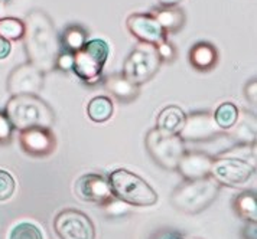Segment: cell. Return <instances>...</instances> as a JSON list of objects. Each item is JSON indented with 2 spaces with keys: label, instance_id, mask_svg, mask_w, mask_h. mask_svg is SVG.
Masks as SVG:
<instances>
[{
  "label": "cell",
  "instance_id": "6da1fadb",
  "mask_svg": "<svg viewBox=\"0 0 257 239\" xmlns=\"http://www.w3.org/2000/svg\"><path fill=\"white\" fill-rule=\"evenodd\" d=\"M25 22V51L29 58L28 62L34 64L39 71L48 74L55 69V59L61 45L52 19L44 11L28 13Z\"/></svg>",
  "mask_w": 257,
  "mask_h": 239
},
{
  "label": "cell",
  "instance_id": "7a4b0ae2",
  "mask_svg": "<svg viewBox=\"0 0 257 239\" xmlns=\"http://www.w3.org/2000/svg\"><path fill=\"white\" fill-rule=\"evenodd\" d=\"M15 130H26L31 127L51 128L55 123L54 110L41 97L32 94L12 95L5 107Z\"/></svg>",
  "mask_w": 257,
  "mask_h": 239
},
{
  "label": "cell",
  "instance_id": "3957f363",
  "mask_svg": "<svg viewBox=\"0 0 257 239\" xmlns=\"http://www.w3.org/2000/svg\"><path fill=\"white\" fill-rule=\"evenodd\" d=\"M220 187L211 176L197 180H184L171 194V203L184 213L197 215L215 202Z\"/></svg>",
  "mask_w": 257,
  "mask_h": 239
},
{
  "label": "cell",
  "instance_id": "277c9868",
  "mask_svg": "<svg viewBox=\"0 0 257 239\" xmlns=\"http://www.w3.org/2000/svg\"><path fill=\"white\" fill-rule=\"evenodd\" d=\"M108 183L114 197L128 206H153L158 203L159 196L152 186L142 179L139 174L126 169H117L108 176Z\"/></svg>",
  "mask_w": 257,
  "mask_h": 239
},
{
  "label": "cell",
  "instance_id": "5b68a950",
  "mask_svg": "<svg viewBox=\"0 0 257 239\" xmlns=\"http://www.w3.org/2000/svg\"><path fill=\"white\" fill-rule=\"evenodd\" d=\"M110 55V46L104 39L87 41L80 51L74 54L72 71L87 85H95L103 80V71Z\"/></svg>",
  "mask_w": 257,
  "mask_h": 239
},
{
  "label": "cell",
  "instance_id": "8992f818",
  "mask_svg": "<svg viewBox=\"0 0 257 239\" xmlns=\"http://www.w3.org/2000/svg\"><path fill=\"white\" fill-rule=\"evenodd\" d=\"M145 144L151 157L166 170H175L178 161L187 150L185 141L178 134L165 133L156 127L146 134Z\"/></svg>",
  "mask_w": 257,
  "mask_h": 239
},
{
  "label": "cell",
  "instance_id": "52a82bcc",
  "mask_svg": "<svg viewBox=\"0 0 257 239\" xmlns=\"http://www.w3.org/2000/svg\"><path fill=\"white\" fill-rule=\"evenodd\" d=\"M161 64L162 62L158 55L156 46L149 44H139L126 58L121 74L127 80L141 87L158 74Z\"/></svg>",
  "mask_w": 257,
  "mask_h": 239
},
{
  "label": "cell",
  "instance_id": "ba28073f",
  "mask_svg": "<svg viewBox=\"0 0 257 239\" xmlns=\"http://www.w3.org/2000/svg\"><path fill=\"white\" fill-rule=\"evenodd\" d=\"M254 173V163H250L247 159H241L237 156L222 154L220 157H214L210 176L220 186L238 187L250 182Z\"/></svg>",
  "mask_w": 257,
  "mask_h": 239
},
{
  "label": "cell",
  "instance_id": "9c48e42d",
  "mask_svg": "<svg viewBox=\"0 0 257 239\" xmlns=\"http://www.w3.org/2000/svg\"><path fill=\"white\" fill-rule=\"evenodd\" d=\"M54 229L59 239H95L93 220L77 209L61 210L54 220Z\"/></svg>",
  "mask_w": 257,
  "mask_h": 239
},
{
  "label": "cell",
  "instance_id": "30bf717a",
  "mask_svg": "<svg viewBox=\"0 0 257 239\" xmlns=\"http://www.w3.org/2000/svg\"><path fill=\"white\" fill-rule=\"evenodd\" d=\"M44 78L45 74L36 68L34 64L25 62L12 69L9 74L6 87L11 95H21V94H32L38 95V92L44 88Z\"/></svg>",
  "mask_w": 257,
  "mask_h": 239
},
{
  "label": "cell",
  "instance_id": "8fae6325",
  "mask_svg": "<svg viewBox=\"0 0 257 239\" xmlns=\"http://www.w3.org/2000/svg\"><path fill=\"white\" fill-rule=\"evenodd\" d=\"M225 134L215 124L210 111H195L187 114L185 124L178 133L182 141H210Z\"/></svg>",
  "mask_w": 257,
  "mask_h": 239
},
{
  "label": "cell",
  "instance_id": "7c38bea8",
  "mask_svg": "<svg viewBox=\"0 0 257 239\" xmlns=\"http://www.w3.org/2000/svg\"><path fill=\"white\" fill-rule=\"evenodd\" d=\"M19 146L28 156L47 157L55 151L57 140L51 128L31 127L19 131Z\"/></svg>",
  "mask_w": 257,
  "mask_h": 239
},
{
  "label": "cell",
  "instance_id": "4fadbf2b",
  "mask_svg": "<svg viewBox=\"0 0 257 239\" xmlns=\"http://www.w3.org/2000/svg\"><path fill=\"white\" fill-rule=\"evenodd\" d=\"M127 31L133 35L141 44L158 46L165 39H168V35L165 34L162 26L156 21L151 12L148 13H133L126 21Z\"/></svg>",
  "mask_w": 257,
  "mask_h": 239
},
{
  "label": "cell",
  "instance_id": "5bb4252c",
  "mask_svg": "<svg viewBox=\"0 0 257 239\" xmlns=\"http://www.w3.org/2000/svg\"><path fill=\"white\" fill-rule=\"evenodd\" d=\"M75 193L84 202L104 206L114 196L108 179L98 173H85L75 182Z\"/></svg>",
  "mask_w": 257,
  "mask_h": 239
},
{
  "label": "cell",
  "instance_id": "9a60e30c",
  "mask_svg": "<svg viewBox=\"0 0 257 239\" xmlns=\"http://www.w3.org/2000/svg\"><path fill=\"white\" fill-rule=\"evenodd\" d=\"M214 157L204 151H187L178 161L175 170L184 177V180H197L208 177Z\"/></svg>",
  "mask_w": 257,
  "mask_h": 239
},
{
  "label": "cell",
  "instance_id": "2e32d148",
  "mask_svg": "<svg viewBox=\"0 0 257 239\" xmlns=\"http://www.w3.org/2000/svg\"><path fill=\"white\" fill-rule=\"evenodd\" d=\"M231 138L235 146H256L257 140V118L250 111H241L237 123L225 133Z\"/></svg>",
  "mask_w": 257,
  "mask_h": 239
},
{
  "label": "cell",
  "instance_id": "e0dca14e",
  "mask_svg": "<svg viewBox=\"0 0 257 239\" xmlns=\"http://www.w3.org/2000/svg\"><path fill=\"white\" fill-rule=\"evenodd\" d=\"M105 90L111 92L120 103H132L139 97L141 87L127 80L123 74H113L103 80Z\"/></svg>",
  "mask_w": 257,
  "mask_h": 239
},
{
  "label": "cell",
  "instance_id": "ac0fdd59",
  "mask_svg": "<svg viewBox=\"0 0 257 239\" xmlns=\"http://www.w3.org/2000/svg\"><path fill=\"white\" fill-rule=\"evenodd\" d=\"M153 16L162 26L165 34H176L179 32L185 25V13L178 6H158L152 9Z\"/></svg>",
  "mask_w": 257,
  "mask_h": 239
},
{
  "label": "cell",
  "instance_id": "d6986e66",
  "mask_svg": "<svg viewBox=\"0 0 257 239\" xmlns=\"http://www.w3.org/2000/svg\"><path fill=\"white\" fill-rule=\"evenodd\" d=\"M218 62V52L210 42H198L189 51V64L201 72L210 71Z\"/></svg>",
  "mask_w": 257,
  "mask_h": 239
},
{
  "label": "cell",
  "instance_id": "ffe728a7",
  "mask_svg": "<svg viewBox=\"0 0 257 239\" xmlns=\"http://www.w3.org/2000/svg\"><path fill=\"white\" fill-rule=\"evenodd\" d=\"M187 114L178 105H168L156 117V128L162 130L165 133L178 134L181 128L185 124Z\"/></svg>",
  "mask_w": 257,
  "mask_h": 239
},
{
  "label": "cell",
  "instance_id": "44dd1931",
  "mask_svg": "<svg viewBox=\"0 0 257 239\" xmlns=\"http://www.w3.org/2000/svg\"><path fill=\"white\" fill-rule=\"evenodd\" d=\"M58 38L61 49L75 54L88 41V34L81 25L72 23V25H68L67 28H64L62 34L59 35Z\"/></svg>",
  "mask_w": 257,
  "mask_h": 239
},
{
  "label": "cell",
  "instance_id": "7402d4cb",
  "mask_svg": "<svg viewBox=\"0 0 257 239\" xmlns=\"http://www.w3.org/2000/svg\"><path fill=\"white\" fill-rule=\"evenodd\" d=\"M235 213L247 222H257V196L253 190H244L233 199Z\"/></svg>",
  "mask_w": 257,
  "mask_h": 239
},
{
  "label": "cell",
  "instance_id": "603a6c76",
  "mask_svg": "<svg viewBox=\"0 0 257 239\" xmlns=\"http://www.w3.org/2000/svg\"><path fill=\"white\" fill-rule=\"evenodd\" d=\"M114 113V105L113 101L104 97V95H98L90 100V103L87 105V115L88 118L94 123H105L111 118V115Z\"/></svg>",
  "mask_w": 257,
  "mask_h": 239
},
{
  "label": "cell",
  "instance_id": "cb8c5ba5",
  "mask_svg": "<svg viewBox=\"0 0 257 239\" xmlns=\"http://www.w3.org/2000/svg\"><path fill=\"white\" fill-rule=\"evenodd\" d=\"M238 115H240V108H238L234 103L227 101V103L220 104V105L215 108L212 117H214L215 124L218 125V128H220L221 131H224V133H227V131L237 123Z\"/></svg>",
  "mask_w": 257,
  "mask_h": 239
},
{
  "label": "cell",
  "instance_id": "d4e9b609",
  "mask_svg": "<svg viewBox=\"0 0 257 239\" xmlns=\"http://www.w3.org/2000/svg\"><path fill=\"white\" fill-rule=\"evenodd\" d=\"M25 35V22L18 18H3L0 19V36L8 41H21Z\"/></svg>",
  "mask_w": 257,
  "mask_h": 239
},
{
  "label": "cell",
  "instance_id": "484cf974",
  "mask_svg": "<svg viewBox=\"0 0 257 239\" xmlns=\"http://www.w3.org/2000/svg\"><path fill=\"white\" fill-rule=\"evenodd\" d=\"M9 239H44V233L35 223L21 222L11 230Z\"/></svg>",
  "mask_w": 257,
  "mask_h": 239
},
{
  "label": "cell",
  "instance_id": "4316f807",
  "mask_svg": "<svg viewBox=\"0 0 257 239\" xmlns=\"http://www.w3.org/2000/svg\"><path fill=\"white\" fill-rule=\"evenodd\" d=\"M15 190H16L15 177L8 170L0 169V202L9 200L15 194Z\"/></svg>",
  "mask_w": 257,
  "mask_h": 239
},
{
  "label": "cell",
  "instance_id": "83f0119b",
  "mask_svg": "<svg viewBox=\"0 0 257 239\" xmlns=\"http://www.w3.org/2000/svg\"><path fill=\"white\" fill-rule=\"evenodd\" d=\"M13 130H15V128H13L9 117L5 113V110H3V111L0 110V144H2V146L9 144V143L12 141Z\"/></svg>",
  "mask_w": 257,
  "mask_h": 239
},
{
  "label": "cell",
  "instance_id": "f1b7e54d",
  "mask_svg": "<svg viewBox=\"0 0 257 239\" xmlns=\"http://www.w3.org/2000/svg\"><path fill=\"white\" fill-rule=\"evenodd\" d=\"M72 68H74V54L61 49L58 57L55 59V69L68 72V71H72Z\"/></svg>",
  "mask_w": 257,
  "mask_h": 239
},
{
  "label": "cell",
  "instance_id": "f546056e",
  "mask_svg": "<svg viewBox=\"0 0 257 239\" xmlns=\"http://www.w3.org/2000/svg\"><path fill=\"white\" fill-rule=\"evenodd\" d=\"M158 55L161 58V62H172L176 58V49L168 39H165L164 42H161L156 46Z\"/></svg>",
  "mask_w": 257,
  "mask_h": 239
},
{
  "label": "cell",
  "instance_id": "4dcf8cb0",
  "mask_svg": "<svg viewBox=\"0 0 257 239\" xmlns=\"http://www.w3.org/2000/svg\"><path fill=\"white\" fill-rule=\"evenodd\" d=\"M105 209V212L110 215V216H121V215H126L128 212V205L121 202L120 199L117 197H113L108 203H105L103 206Z\"/></svg>",
  "mask_w": 257,
  "mask_h": 239
},
{
  "label": "cell",
  "instance_id": "1f68e13d",
  "mask_svg": "<svg viewBox=\"0 0 257 239\" xmlns=\"http://www.w3.org/2000/svg\"><path fill=\"white\" fill-rule=\"evenodd\" d=\"M151 239H188L185 235L178 232L175 229H161L155 232Z\"/></svg>",
  "mask_w": 257,
  "mask_h": 239
},
{
  "label": "cell",
  "instance_id": "d6a6232c",
  "mask_svg": "<svg viewBox=\"0 0 257 239\" xmlns=\"http://www.w3.org/2000/svg\"><path fill=\"white\" fill-rule=\"evenodd\" d=\"M244 95L248 103L253 104V105H256L257 104V80L256 78H253V80L248 81V82L245 84Z\"/></svg>",
  "mask_w": 257,
  "mask_h": 239
},
{
  "label": "cell",
  "instance_id": "836d02e7",
  "mask_svg": "<svg viewBox=\"0 0 257 239\" xmlns=\"http://www.w3.org/2000/svg\"><path fill=\"white\" fill-rule=\"evenodd\" d=\"M11 52H12V42L0 36V61L6 59L11 55Z\"/></svg>",
  "mask_w": 257,
  "mask_h": 239
},
{
  "label": "cell",
  "instance_id": "e575fe53",
  "mask_svg": "<svg viewBox=\"0 0 257 239\" xmlns=\"http://www.w3.org/2000/svg\"><path fill=\"white\" fill-rule=\"evenodd\" d=\"M243 238L244 239H257L256 222H247L244 228H243Z\"/></svg>",
  "mask_w": 257,
  "mask_h": 239
},
{
  "label": "cell",
  "instance_id": "d590c367",
  "mask_svg": "<svg viewBox=\"0 0 257 239\" xmlns=\"http://www.w3.org/2000/svg\"><path fill=\"white\" fill-rule=\"evenodd\" d=\"M161 6H178L182 0H158Z\"/></svg>",
  "mask_w": 257,
  "mask_h": 239
},
{
  "label": "cell",
  "instance_id": "8d00e7d4",
  "mask_svg": "<svg viewBox=\"0 0 257 239\" xmlns=\"http://www.w3.org/2000/svg\"><path fill=\"white\" fill-rule=\"evenodd\" d=\"M3 2H11V0H3Z\"/></svg>",
  "mask_w": 257,
  "mask_h": 239
}]
</instances>
